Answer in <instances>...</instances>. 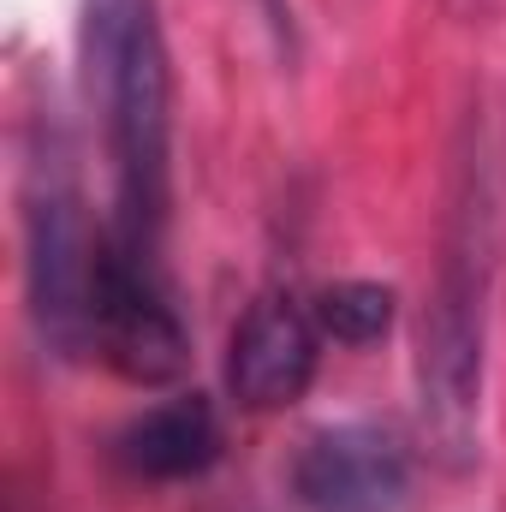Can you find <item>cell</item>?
I'll use <instances>...</instances> for the list:
<instances>
[{"label":"cell","mask_w":506,"mask_h":512,"mask_svg":"<svg viewBox=\"0 0 506 512\" xmlns=\"http://www.w3.org/2000/svg\"><path fill=\"white\" fill-rule=\"evenodd\" d=\"M495 155L477 137V149L459 161V197L447 221V256L435 280V304L423 322V411L447 447L471 441L477 393H483V298L495 274Z\"/></svg>","instance_id":"obj_2"},{"label":"cell","mask_w":506,"mask_h":512,"mask_svg":"<svg viewBox=\"0 0 506 512\" xmlns=\"http://www.w3.org/2000/svg\"><path fill=\"white\" fill-rule=\"evenodd\" d=\"M316 322L340 346H370L393 322V292L376 280H340V286L316 292Z\"/></svg>","instance_id":"obj_7"},{"label":"cell","mask_w":506,"mask_h":512,"mask_svg":"<svg viewBox=\"0 0 506 512\" xmlns=\"http://www.w3.org/2000/svg\"><path fill=\"white\" fill-rule=\"evenodd\" d=\"M120 465L149 483H185L203 477L221 459V417L203 393H179L167 405H149L120 429Z\"/></svg>","instance_id":"obj_6"},{"label":"cell","mask_w":506,"mask_h":512,"mask_svg":"<svg viewBox=\"0 0 506 512\" xmlns=\"http://www.w3.org/2000/svg\"><path fill=\"white\" fill-rule=\"evenodd\" d=\"M322 322L316 304L292 298L286 286L256 292L251 310L233 328L227 346V387L245 411H280L292 399H304V387L316 382V358H322Z\"/></svg>","instance_id":"obj_5"},{"label":"cell","mask_w":506,"mask_h":512,"mask_svg":"<svg viewBox=\"0 0 506 512\" xmlns=\"http://www.w3.org/2000/svg\"><path fill=\"white\" fill-rule=\"evenodd\" d=\"M292 495L304 512H405L411 459L376 423L316 429L292 459Z\"/></svg>","instance_id":"obj_4"},{"label":"cell","mask_w":506,"mask_h":512,"mask_svg":"<svg viewBox=\"0 0 506 512\" xmlns=\"http://www.w3.org/2000/svg\"><path fill=\"white\" fill-rule=\"evenodd\" d=\"M90 352L126 382H173L185 370V322L155 256H126L108 239L96 245L90 274Z\"/></svg>","instance_id":"obj_3"},{"label":"cell","mask_w":506,"mask_h":512,"mask_svg":"<svg viewBox=\"0 0 506 512\" xmlns=\"http://www.w3.org/2000/svg\"><path fill=\"white\" fill-rule=\"evenodd\" d=\"M84 60L114 161L108 245L161 262L173 203V66L155 0H84Z\"/></svg>","instance_id":"obj_1"}]
</instances>
